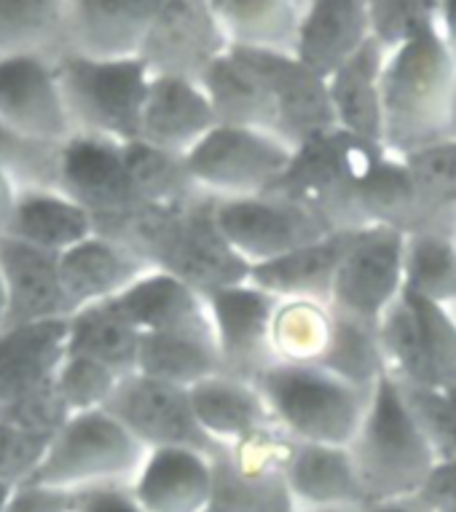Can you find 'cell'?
Here are the masks:
<instances>
[{"label":"cell","instance_id":"obj_1","mask_svg":"<svg viewBox=\"0 0 456 512\" xmlns=\"http://www.w3.org/2000/svg\"><path fill=\"white\" fill-rule=\"evenodd\" d=\"M456 54L438 22H427L406 41L387 49L381 76L384 148L411 156L427 145L454 137Z\"/></svg>","mask_w":456,"mask_h":512},{"label":"cell","instance_id":"obj_2","mask_svg":"<svg viewBox=\"0 0 456 512\" xmlns=\"http://www.w3.org/2000/svg\"><path fill=\"white\" fill-rule=\"evenodd\" d=\"M215 204L218 199L207 194L172 207L145 204L102 236L127 244L153 269L183 279L204 295L250 279V266L220 231Z\"/></svg>","mask_w":456,"mask_h":512},{"label":"cell","instance_id":"obj_3","mask_svg":"<svg viewBox=\"0 0 456 512\" xmlns=\"http://www.w3.org/2000/svg\"><path fill=\"white\" fill-rule=\"evenodd\" d=\"M347 448L368 502L416 496L438 464L430 437L408 403L406 387L389 373L373 387L363 424Z\"/></svg>","mask_w":456,"mask_h":512},{"label":"cell","instance_id":"obj_4","mask_svg":"<svg viewBox=\"0 0 456 512\" xmlns=\"http://www.w3.org/2000/svg\"><path fill=\"white\" fill-rule=\"evenodd\" d=\"M384 145L333 129L293 151L285 175L269 194L285 196L312 212L328 231H355L363 226L360 188Z\"/></svg>","mask_w":456,"mask_h":512},{"label":"cell","instance_id":"obj_5","mask_svg":"<svg viewBox=\"0 0 456 512\" xmlns=\"http://www.w3.org/2000/svg\"><path fill=\"white\" fill-rule=\"evenodd\" d=\"M255 384L279 429L298 443L349 445L371 403V392L320 365L274 362Z\"/></svg>","mask_w":456,"mask_h":512},{"label":"cell","instance_id":"obj_6","mask_svg":"<svg viewBox=\"0 0 456 512\" xmlns=\"http://www.w3.org/2000/svg\"><path fill=\"white\" fill-rule=\"evenodd\" d=\"M62 92L76 135L105 137L127 145L140 140L151 70L143 59H57Z\"/></svg>","mask_w":456,"mask_h":512},{"label":"cell","instance_id":"obj_7","mask_svg":"<svg viewBox=\"0 0 456 512\" xmlns=\"http://www.w3.org/2000/svg\"><path fill=\"white\" fill-rule=\"evenodd\" d=\"M145 454L148 448L105 408L73 413L51 440L46 459L27 483L70 494L86 488L121 486L135 480Z\"/></svg>","mask_w":456,"mask_h":512},{"label":"cell","instance_id":"obj_8","mask_svg":"<svg viewBox=\"0 0 456 512\" xmlns=\"http://www.w3.org/2000/svg\"><path fill=\"white\" fill-rule=\"evenodd\" d=\"M293 148L271 132L218 124L194 151L186 167L199 191L212 199L269 194L285 175Z\"/></svg>","mask_w":456,"mask_h":512},{"label":"cell","instance_id":"obj_9","mask_svg":"<svg viewBox=\"0 0 456 512\" xmlns=\"http://www.w3.org/2000/svg\"><path fill=\"white\" fill-rule=\"evenodd\" d=\"M406 293V234L387 226L357 228L330 290V309L379 328Z\"/></svg>","mask_w":456,"mask_h":512},{"label":"cell","instance_id":"obj_10","mask_svg":"<svg viewBox=\"0 0 456 512\" xmlns=\"http://www.w3.org/2000/svg\"><path fill=\"white\" fill-rule=\"evenodd\" d=\"M54 185L94 218L97 234H110L145 204L124 159V145L76 135L60 148Z\"/></svg>","mask_w":456,"mask_h":512},{"label":"cell","instance_id":"obj_11","mask_svg":"<svg viewBox=\"0 0 456 512\" xmlns=\"http://www.w3.org/2000/svg\"><path fill=\"white\" fill-rule=\"evenodd\" d=\"M0 126L22 143L49 151L76 137L57 59L0 57Z\"/></svg>","mask_w":456,"mask_h":512},{"label":"cell","instance_id":"obj_12","mask_svg":"<svg viewBox=\"0 0 456 512\" xmlns=\"http://www.w3.org/2000/svg\"><path fill=\"white\" fill-rule=\"evenodd\" d=\"M105 411L113 413L140 443L153 448H194L218 456L223 448L212 443L196 419L191 392L172 387L143 373L121 378Z\"/></svg>","mask_w":456,"mask_h":512},{"label":"cell","instance_id":"obj_13","mask_svg":"<svg viewBox=\"0 0 456 512\" xmlns=\"http://www.w3.org/2000/svg\"><path fill=\"white\" fill-rule=\"evenodd\" d=\"M215 212L223 236L250 269L333 234L301 204L277 194L218 199Z\"/></svg>","mask_w":456,"mask_h":512},{"label":"cell","instance_id":"obj_14","mask_svg":"<svg viewBox=\"0 0 456 512\" xmlns=\"http://www.w3.org/2000/svg\"><path fill=\"white\" fill-rule=\"evenodd\" d=\"M204 303L223 373L255 381L277 362L271 349V319L277 311V295L266 293L247 279L204 293Z\"/></svg>","mask_w":456,"mask_h":512},{"label":"cell","instance_id":"obj_15","mask_svg":"<svg viewBox=\"0 0 456 512\" xmlns=\"http://www.w3.org/2000/svg\"><path fill=\"white\" fill-rule=\"evenodd\" d=\"M228 49L226 35L204 0H167L153 22L140 59L151 76L202 81Z\"/></svg>","mask_w":456,"mask_h":512},{"label":"cell","instance_id":"obj_16","mask_svg":"<svg viewBox=\"0 0 456 512\" xmlns=\"http://www.w3.org/2000/svg\"><path fill=\"white\" fill-rule=\"evenodd\" d=\"M247 54L269 81L277 105V137L282 143H288L296 151L314 137L338 129L328 78L304 65L296 54H282V51H247Z\"/></svg>","mask_w":456,"mask_h":512},{"label":"cell","instance_id":"obj_17","mask_svg":"<svg viewBox=\"0 0 456 512\" xmlns=\"http://www.w3.org/2000/svg\"><path fill=\"white\" fill-rule=\"evenodd\" d=\"M282 486L298 510L357 512L368 504L347 445L293 440L282 467Z\"/></svg>","mask_w":456,"mask_h":512},{"label":"cell","instance_id":"obj_18","mask_svg":"<svg viewBox=\"0 0 456 512\" xmlns=\"http://www.w3.org/2000/svg\"><path fill=\"white\" fill-rule=\"evenodd\" d=\"M167 0H68V54L135 59Z\"/></svg>","mask_w":456,"mask_h":512},{"label":"cell","instance_id":"obj_19","mask_svg":"<svg viewBox=\"0 0 456 512\" xmlns=\"http://www.w3.org/2000/svg\"><path fill=\"white\" fill-rule=\"evenodd\" d=\"M129 488L145 512H204L215 491V456L153 448Z\"/></svg>","mask_w":456,"mask_h":512},{"label":"cell","instance_id":"obj_20","mask_svg":"<svg viewBox=\"0 0 456 512\" xmlns=\"http://www.w3.org/2000/svg\"><path fill=\"white\" fill-rule=\"evenodd\" d=\"M188 392L196 419L218 448H237L271 432H282L255 381L215 373Z\"/></svg>","mask_w":456,"mask_h":512},{"label":"cell","instance_id":"obj_21","mask_svg":"<svg viewBox=\"0 0 456 512\" xmlns=\"http://www.w3.org/2000/svg\"><path fill=\"white\" fill-rule=\"evenodd\" d=\"M215 126L218 116L199 81L178 76L151 78L140 140L186 159Z\"/></svg>","mask_w":456,"mask_h":512},{"label":"cell","instance_id":"obj_22","mask_svg":"<svg viewBox=\"0 0 456 512\" xmlns=\"http://www.w3.org/2000/svg\"><path fill=\"white\" fill-rule=\"evenodd\" d=\"M0 271L11 295L6 330L73 317V303L62 285L57 255L0 236Z\"/></svg>","mask_w":456,"mask_h":512},{"label":"cell","instance_id":"obj_23","mask_svg":"<svg viewBox=\"0 0 456 512\" xmlns=\"http://www.w3.org/2000/svg\"><path fill=\"white\" fill-rule=\"evenodd\" d=\"M57 266H60L65 293L73 303V314L94 303L119 298L153 269L151 263L140 258L135 250H129L127 244L102 234L89 236L68 252L57 255Z\"/></svg>","mask_w":456,"mask_h":512},{"label":"cell","instance_id":"obj_24","mask_svg":"<svg viewBox=\"0 0 456 512\" xmlns=\"http://www.w3.org/2000/svg\"><path fill=\"white\" fill-rule=\"evenodd\" d=\"M373 38L365 0H309L298 30L296 57L328 78Z\"/></svg>","mask_w":456,"mask_h":512},{"label":"cell","instance_id":"obj_25","mask_svg":"<svg viewBox=\"0 0 456 512\" xmlns=\"http://www.w3.org/2000/svg\"><path fill=\"white\" fill-rule=\"evenodd\" d=\"M68 319L0 333V411L51 384L68 352Z\"/></svg>","mask_w":456,"mask_h":512},{"label":"cell","instance_id":"obj_26","mask_svg":"<svg viewBox=\"0 0 456 512\" xmlns=\"http://www.w3.org/2000/svg\"><path fill=\"white\" fill-rule=\"evenodd\" d=\"M97 234L94 218L54 185H25L11 210L6 234L35 250L62 255Z\"/></svg>","mask_w":456,"mask_h":512},{"label":"cell","instance_id":"obj_27","mask_svg":"<svg viewBox=\"0 0 456 512\" xmlns=\"http://www.w3.org/2000/svg\"><path fill=\"white\" fill-rule=\"evenodd\" d=\"M199 84L210 97L218 124L277 135L274 94L247 51L228 49Z\"/></svg>","mask_w":456,"mask_h":512},{"label":"cell","instance_id":"obj_28","mask_svg":"<svg viewBox=\"0 0 456 512\" xmlns=\"http://www.w3.org/2000/svg\"><path fill=\"white\" fill-rule=\"evenodd\" d=\"M387 46L371 38L363 49L338 65L328 76V92L338 129L384 145V110H381V76Z\"/></svg>","mask_w":456,"mask_h":512},{"label":"cell","instance_id":"obj_29","mask_svg":"<svg viewBox=\"0 0 456 512\" xmlns=\"http://www.w3.org/2000/svg\"><path fill=\"white\" fill-rule=\"evenodd\" d=\"M357 231V228H355ZM355 231H333L317 242L250 269V282L277 298H306L330 303L338 266L347 255Z\"/></svg>","mask_w":456,"mask_h":512},{"label":"cell","instance_id":"obj_30","mask_svg":"<svg viewBox=\"0 0 456 512\" xmlns=\"http://www.w3.org/2000/svg\"><path fill=\"white\" fill-rule=\"evenodd\" d=\"M113 303L140 333L212 328L204 295L167 271L151 269Z\"/></svg>","mask_w":456,"mask_h":512},{"label":"cell","instance_id":"obj_31","mask_svg":"<svg viewBox=\"0 0 456 512\" xmlns=\"http://www.w3.org/2000/svg\"><path fill=\"white\" fill-rule=\"evenodd\" d=\"M231 49L296 54L304 9L298 0H204Z\"/></svg>","mask_w":456,"mask_h":512},{"label":"cell","instance_id":"obj_32","mask_svg":"<svg viewBox=\"0 0 456 512\" xmlns=\"http://www.w3.org/2000/svg\"><path fill=\"white\" fill-rule=\"evenodd\" d=\"M137 373L183 389H191L204 378L223 373L212 328L143 333Z\"/></svg>","mask_w":456,"mask_h":512},{"label":"cell","instance_id":"obj_33","mask_svg":"<svg viewBox=\"0 0 456 512\" xmlns=\"http://www.w3.org/2000/svg\"><path fill=\"white\" fill-rule=\"evenodd\" d=\"M68 54V0H0V57Z\"/></svg>","mask_w":456,"mask_h":512},{"label":"cell","instance_id":"obj_34","mask_svg":"<svg viewBox=\"0 0 456 512\" xmlns=\"http://www.w3.org/2000/svg\"><path fill=\"white\" fill-rule=\"evenodd\" d=\"M140 338L143 333L116 309V303L105 301L78 309L68 319L65 346L70 354H84L121 376H129L137 370Z\"/></svg>","mask_w":456,"mask_h":512},{"label":"cell","instance_id":"obj_35","mask_svg":"<svg viewBox=\"0 0 456 512\" xmlns=\"http://www.w3.org/2000/svg\"><path fill=\"white\" fill-rule=\"evenodd\" d=\"M333 336L330 303L306 298H279L271 319L274 360L285 365H320Z\"/></svg>","mask_w":456,"mask_h":512},{"label":"cell","instance_id":"obj_36","mask_svg":"<svg viewBox=\"0 0 456 512\" xmlns=\"http://www.w3.org/2000/svg\"><path fill=\"white\" fill-rule=\"evenodd\" d=\"M454 228H427L406 236V290L427 301L456 306Z\"/></svg>","mask_w":456,"mask_h":512},{"label":"cell","instance_id":"obj_37","mask_svg":"<svg viewBox=\"0 0 456 512\" xmlns=\"http://www.w3.org/2000/svg\"><path fill=\"white\" fill-rule=\"evenodd\" d=\"M124 159H127L129 175L143 204L172 207V204L191 202L196 196H202L183 156L161 151L145 140H132L124 145Z\"/></svg>","mask_w":456,"mask_h":512},{"label":"cell","instance_id":"obj_38","mask_svg":"<svg viewBox=\"0 0 456 512\" xmlns=\"http://www.w3.org/2000/svg\"><path fill=\"white\" fill-rule=\"evenodd\" d=\"M320 368L371 392L379 384V378L387 373L379 328L333 311V336L322 354Z\"/></svg>","mask_w":456,"mask_h":512},{"label":"cell","instance_id":"obj_39","mask_svg":"<svg viewBox=\"0 0 456 512\" xmlns=\"http://www.w3.org/2000/svg\"><path fill=\"white\" fill-rule=\"evenodd\" d=\"M282 491V470L242 462L231 451L215 456V491L204 512H271Z\"/></svg>","mask_w":456,"mask_h":512},{"label":"cell","instance_id":"obj_40","mask_svg":"<svg viewBox=\"0 0 456 512\" xmlns=\"http://www.w3.org/2000/svg\"><path fill=\"white\" fill-rule=\"evenodd\" d=\"M379 341L389 376L406 389H435L416 311L406 293L379 322Z\"/></svg>","mask_w":456,"mask_h":512},{"label":"cell","instance_id":"obj_41","mask_svg":"<svg viewBox=\"0 0 456 512\" xmlns=\"http://www.w3.org/2000/svg\"><path fill=\"white\" fill-rule=\"evenodd\" d=\"M416 311L424 354L430 362L435 389H456V311L443 303L408 293Z\"/></svg>","mask_w":456,"mask_h":512},{"label":"cell","instance_id":"obj_42","mask_svg":"<svg viewBox=\"0 0 456 512\" xmlns=\"http://www.w3.org/2000/svg\"><path fill=\"white\" fill-rule=\"evenodd\" d=\"M121 378H124L121 373L92 360V357L65 352V360L54 376V384H57V392L65 400L70 413H86L105 408L113 392L119 389Z\"/></svg>","mask_w":456,"mask_h":512},{"label":"cell","instance_id":"obj_43","mask_svg":"<svg viewBox=\"0 0 456 512\" xmlns=\"http://www.w3.org/2000/svg\"><path fill=\"white\" fill-rule=\"evenodd\" d=\"M438 462L456 459V389H406Z\"/></svg>","mask_w":456,"mask_h":512},{"label":"cell","instance_id":"obj_44","mask_svg":"<svg viewBox=\"0 0 456 512\" xmlns=\"http://www.w3.org/2000/svg\"><path fill=\"white\" fill-rule=\"evenodd\" d=\"M54 437L0 419V480L19 486L33 478Z\"/></svg>","mask_w":456,"mask_h":512},{"label":"cell","instance_id":"obj_45","mask_svg":"<svg viewBox=\"0 0 456 512\" xmlns=\"http://www.w3.org/2000/svg\"><path fill=\"white\" fill-rule=\"evenodd\" d=\"M371 14L373 38L387 49L406 41L408 35L438 19L440 0H365Z\"/></svg>","mask_w":456,"mask_h":512},{"label":"cell","instance_id":"obj_46","mask_svg":"<svg viewBox=\"0 0 456 512\" xmlns=\"http://www.w3.org/2000/svg\"><path fill=\"white\" fill-rule=\"evenodd\" d=\"M406 164L432 202L456 204V137H446L411 153L406 156Z\"/></svg>","mask_w":456,"mask_h":512},{"label":"cell","instance_id":"obj_47","mask_svg":"<svg viewBox=\"0 0 456 512\" xmlns=\"http://www.w3.org/2000/svg\"><path fill=\"white\" fill-rule=\"evenodd\" d=\"M73 504L76 494L70 491L38 486V483H19L6 512H73Z\"/></svg>","mask_w":456,"mask_h":512},{"label":"cell","instance_id":"obj_48","mask_svg":"<svg viewBox=\"0 0 456 512\" xmlns=\"http://www.w3.org/2000/svg\"><path fill=\"white\" fill-rule=\"evenodd\" d=\"M73 512H145L132 494L129 483L78 491Z\"/></svg>","mask_w":456,"mask_h":512},{"label":"cell","instance_id":"obj_49","mask_svg":"<svg viewBox=\"0 0 456 512\" xmlns=\"http://www.w3.org/2000/svg\"><path fill=\"white\" fill-rule=\"evenodd\" d=\"M419 496L430 504L432 510L456 504V459L435 464L430 472V478H427L424 488L419 491Z\"/></svg>","mask_w":456,"mask_h":512},{"label":"cell","instance_id":"obj_50","mask_svg":"<svg viewBox=\"0 0 456 512\" xmlns=\"http://www.w3.org/2000/svg\"><path fill=\"white\" fill-rule=\"evenodd\" d=\"M357 512H432V507L424 502L422 496H400V499H379L368 502L363 510Z\"/></svg>","mask_w":456,"mask_h":512},{"label":"cell","instance_id":"obj_51","mask_svg":"<svg viewBox=\"0 0 456 512\" xmlns=\"http://www.w3.org/2000/svg\"><path fill=\"white\" fill-rule=\"evenodd\" d=\"M435 22H438V30L443 35V41L448 43V49L456 54V0H440Z\"/></svg>","mask_w":456,"mask_h":512},{"label":"cell","instance_id":"obj_52","mask_svg":"<svg viewBox=\"0 0 456 512\" xmlns=\"http://www.w3.org/2000/svg\"><path fill=\"white\" fill-rule=\"evenodd\" d=\"M9 314H11L9 285H6V277H3V271H0V333H3L6 325H9Z\"/></svg>","mask_w":456,"mask_h":512},{"label":"cell","instance_id":"obj_53","mask_svg":"<svg viewBox=\"0 0 456 512\" xmlns=\"http://www.w3.org/2000/svg\"><path fill=\"white\" fill-rule=\"evenodd\" d=\"M271 512H306V510H298L296 504L288 499V494H285V486H282V491H279V496H277V502H274V510Z\"/></svg>","mask_w":456,"mask_h":512},{"label":"cell","instance_id":"obj_54","mask_svg":"<svg viewBox=\"0 0 456 512\" xmlns=\"http://www.w3.org/2000/svg\"><path fill=\"white\" fill-rule=\"evenodd\" d=\"M14 488L17 486H11V483H3V480H0V512H6V507H9Z\"/></svg>","mask_w":456,"mask_h":512},{"label":"cell","instance_id":"obj_55","mask_svg":"<svg viewBox=\"0 0 456 512\" xmlns=\"http://www.w3.org/2000/svg\"><path fill=\"white\" fill-rule=\"evenodd\" d=\"M454 137H456V73H454Z\"/></svg>","mask_w":456,"mask_h":512},{"label":"cell","instance_id":"obj_56","mask_svg":"<svg viewBox=\"0 0 456 512\" xmlns=\"http://www.w3.org/2000/svg\"><path fill=\"white\" fill-rule=\"evenodd\" d=\"M432 512H456V504H451V507H440V510H432Z\"/></svg>","mask_w":456,"mask_h":512},{"label":"cell","instance_id":"obj_57","mask_svg":"<svg viewBox=\"0 0 456 512\" xmlns=\"http://www.w3.org/2000/svg\"><path fill=\"white\" fill-rule=\"evenodd\" d=\"M298 3H301V9H304V6H306V3H309V0H298Z\"/></svg>","mask_w":456,"mask_h":512},{"label":"cell","instance_id":"obj_58","mask_svg":"<svg viewBox=\"0 0 456 512\" xmlns=\"http://www.w3.org/2000/svg\"><path fill=\"white\" fill-rule=\"evenodd\" d=\"M454 242H456V231H454Z\"/></svg>","mask_w":456,"mask_h":512},{"label":"cell","instance_id":"obj_59","mask_svg":"<svg viewBox=\"0 0 456 512\" xmlns=\"http://www.w3.org/2000/svg\"><path fill=\"white\" fill-rule=\"evenodd\" d=\"M454 311H456V306H454Z\"/></svg>","mask_w":456,"mask_h":512}]
</instances>
